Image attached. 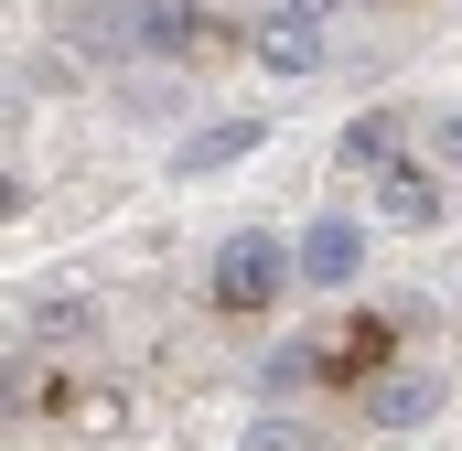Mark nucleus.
<instances>
[{"mask_svg":"<svg viewBox=\"0 0 462 451\" xmlns=\"http://www.w3.org/2000/svg\"><path fill=\"white\" fill-rule=\"evenodd\" d=\"M291 280H301V258H291L280 226H236V236H216V258H205V301L236 312V323H258Z\"/></svg>","mask_w":462,"mask_h":451,"instance_id":"f257e3e1","label":"nucleus"},{"mask_svg":"<svg viewBox=\"0 0 462 451\" xmlns=\"http://www.w3.org/2000/svg\"><path fill=\"white\" fill-rule=\"evenodd\" d=\"M247 65H258L269 87H312V76L334 65V22H312V11H291V0H269V11L247 22Z\"/></svg>","mask_w":462,"mask_h":451,"instance_id":"f03ea898","label":"nucleus"},{"mask_svg":"<svg viewBox=\"0 0 462 451\" xmlns=\"http://www.w3.org/2000/svg\"><path fill=\"white\" fill-rule=\"evenodd\" d=\"M291 258H301V290H355L365 280V258H376V226L365 216H301L291 226Z\"/></svg>","mask_w":462,"mask_h":451,"instance_id":"7ed1b4c3","label":"nucleus"},{"mask_svg":"<svg viewBox=\"0 0 462 451\" xmlns=\"http://www.w3.org/2000/svg\"><path fill=\"white\" fill-rule=\"evenodd\" d=\"M365 183H376V226H387V236H430V226L452 216V172H441V161H409V151H398V161L365 172Z\"/></svg>","mask_w":462,"mask_h":451,"instance_id":"20e7f679","label":"nucleus"},{"mask_svg":"<svg viewBox=\"0 0 462 451\" xmlns=\"http://www.w3.org/2000/svg\"><path fill=\"white\" fill-rule=\"evenodd\" d=\"M118 54H140V65H194V54H205V0H129V11H118Z\"/></svg>","mask_w":462,"mask_h":451,"instance_id":"39448f33","label":"nucleus"},{"mask_svg":"<svg viewBox=\"0 0 462 451\" xmlns=\"http://www.w3.org/2000/svg\"><path fill=\"white\" fill-rule=\"evenodd\" d=\"M441 365H376L365 376V430H430L441 419Z\"/></svg>","mask_w":462,"mask_h":451,"instance_id":"423d86ee","label":"nucleus"},{"mask_svg":"<svg viewBox=\"0 0 462 451\" xmlns=\"http://www.w3.org/2000/svg\"><path fill=\"white\" fill-rule=\"evenodd\" d=\"M258 151H269V118H205V129L172 140V172H183V183H216L236 161H258Z\"/></svg>","mask_w":462,"mask_h":451,"instance_id":"0eeeda50","label":"nucleus"},{"mask_svg":"<svg viewBox=\"0 0 462 451\" xmlns=\"http://www.w3.org/2000/svg\"><path fill=\"white\" fill-rule=\"evenodd\" d=\"M11 334H22V344H87V334H97V301H87V290H32Z\"/></svg>","mask_w":462,"mask_h":451,"instance_id":"6e6552de","label":"nucleus"},{"mask_svg":"<svg viewBox=\"0 0 462 451\" xmlns=\"http://www.w3.org/2000/svg\"><path fill=\"white\" fill-rule=\"evenodd\" d=\"M398 140H409V118H398V108H365V118H345L334 161H345V172H387V161H398Z\"/></svg>","mask_w":462,"mask_h":451,"instance_id":"1a4fd4ad","label":"nucleus"},{"mask_svg":"<svg viewBox=\"0 0 462 451\" xmlns=\"http://www.w3.org/2000/svg\"><path fill=\"white\" fill-rule=\"evenodd\" d=\"M323 376V344H280V354H258V398H301Z\"/></svg>","mask_w":462,"mask_h":451,"instance_id":"9d476101","label":"nucleus"},{"mask_svg":"<svg viewBox=\"0 0 462 451\" xmlns=\"http://www.w3.org/2000/svg\"><path fill=\"white\" fill-rule=\"evenodd\" d=\"M430 161L462 183V108H441V118H430Z\"/></svg>","mask_w":462,"mask_h":451,"instance_id":"9b49d317","label":"nucleus"},{"mask_svg":"<svg viewBox=\"0 0 462 451\" xmlns=\"http://www.w3.org/2000/svg\"><path fill=\"white\" fill-rule=\"evenodd\" d=\"M247 451H301V419H247Z\"/></svg>","mask_w":462,"mask_h":451,"instance_id":"f8f14e48","label":"nucleus"},{"mask_svg":"<svg viewBox=\"0 0 462 451\" xmlns=\"http://www.w3.org/2000/svg\"><path fill=\"white\" fill-rule=\"evenodd\" d=\"M291 11H312V22H334V11H345V0H291Z\"/></svg>","mask_w":462,"mask_h":451,"instance_id":"ddd939ff","label":"nucleus"}]
</instances>
